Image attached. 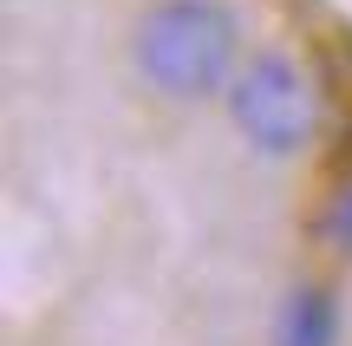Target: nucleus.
<instances>
[{"mask_svg":"<svg viewBox=\"0 0 352 346\" xmlns=\"http://www.w3.org/2000/svg\"><path fill=\"white\" fill-rule=\"evenodd\" d=\"M241 26L222 0H157L138 20V72L170 98H209L235 78Z\"/></svg>","mask_w":352,"mask_h":346,"instance_id":"1","label":"nucleus"},{"mask_svg":"<svg viewBox=\"0 0 352 346\" xmlns=\"http://www.w3.org/2000/svg\"><path fill=\"white\" fill-rule=\"evenodd\" d=\"M228 118L235 131L267 157H294L314 138V85L300 78V65L280 52H254L235 78H228Z\"/></svg>","mask_w":352,"mask_h":346,"instance_id":"2","label":"nucleus"},{"mask_svg":"<svg viewBox=\"0 0 352 346\" xmlns=\"http://www.w3.org/2000/svg\"><path fill=\"white\" fill-rule=\"evenodd\" d=\"M340 334V307H333L327 288H300V294L280 307V327H274V346H333Z\"/></svg>","mask_w":352,"mask_h":346,"instance_id":"3","label":"nucleus"},{"mask_svg":"<svg viewBox=\"0 0 352 346\" xmlns=\"http://www.w3.org/2000/svg\"><path fill=\"white\" fill-rule=\"evenodd\" d=\"M333 235H340V242L352 248V190H346V203L333 209Z\"/></svg>","mask_w":352,"mask_h":346,"instance_id":"4","label":"nucleus"}]
</instances>
